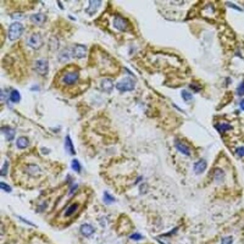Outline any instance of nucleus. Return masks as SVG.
<instances>
[{
	"label": "nucleus",
	"instance_id": "obj_1",
	"mask_svg": "<svg viewBox=\"0 0 244 244\" xmlns=\"http://www.w3.org/2000/svg\"><path fill=\"white\" fill-rule=\"evenodd\" d=\"M24 31V27L19 22H14L9 26L8 39L10 41H16L21 37Z\"/></svg>",
	"mask_w": 244,
	"mask_h": 244
},
{
	"label": "nucleus",
	"instance_id": "obj_2",
	"mask_svg": "<svg viewBox=\"0 0 244 244\" xmlns=\"http://www.w3.org/2000/svg\"><path fill=\"white\" fill-rule=\"evenodd\" d=\"M116 87L120 92L132 91L135 87V81L131 77H125L119 83H116Z\"/></svg>",
	"mask_w": 244,
	"mask_h": 244
},
{
	"label": "nucleus",
	"instance_id": "obj_3",
	"mask_svg": "<svg viewBox=\"0 0 244 244\" xmlns=\"http://www.w3.org/2000/svg\"><path fill=\"white\" fill-rule=\"evenodd\" d=\"M28 45L34 50H39L42 47L44 41L41 35L39 33H33L29 38Z\"/></svg>",
	"mask_w": 244,
	"mask_h": 244
},
{
	"label": "nucleus",
	"instance_id": "obj_4",
	"mask_svg": "<svg viewBox=\"0 0 244 244\" xmlns=\"http://www.w3.org/2000/svg\"><path fill=\"white\" fill-rule=\"evenodd\" d=\"M36 72L41 76H46L49 72V63L46 59H41L36 61L35 63Z\"/></svg>",
	"mask_w": 244,
	"mask_h": 244
},
{
	"label": "nucleus",
	"instance_id": "obj_5",
	"mask_svg": "<svg viewBox=\"0 0 244 244\" xmlns=\"http://www.w3.org/2000/svg\"><path fill=\"white\" fill-rule=\"evenodd\" d=\"M113 25H114V28H116V30L120 31H122V32L128 31L129 29V21L125 18L121 17V16H116L115 18L114 19Z\"/></svg>",
	"mask_w": 244,
	"mask_h": 244
},
{
	"label": "nucleus",
	"instance_id": "obj_6",
	"mask_svg": "<svg viewBox=\"0 0 244 244\" xmlns=\"http://www.w3.org/2000/svg\"><path fill=\"white\" fill-rule=\"evenodd\" d=\"M79 72H68L63 76V82L65 84L67 85H73L76 83L79 79Z\"/></svg>",
	"mask_w": 244,
	"mask_h": 244
},
{
	"label": "nucleus",
	"instance_id": "obj_7",
	"mask_svg": "<svg viewBox=\"0 0 244 244\" xmlns=\"http://www.w3.org/2000/svg\"><path fill=\"white\" fill-rule=\"evenodd\" d=\"M87 47L84 45H77L72 48L73 58H77V59L84 58L87 56Z\"/></svg>",
	"mask_w": 244,
	"mask_h": 244
},
{
	"label": "nucleus",
	"instance_id": "obj_8",
	"mask_svg": "<svg viewBox=\"0 0 244 244\" xmlns=\"http://www.w3.org/2000/svg\"><path fill=\"white\" fill-rule=\"evenodd\" d=\"M73 58L72 48H65L59 53L58 59L60 63H66Z\"/></svg>",
	"mask_w": 244,
	"mask_h": 244
},
{
	"label": "nucleus",
	"instance_id": "obj_9",
	"mask_svg": "<svg viewBox=\"0 0 244 244\" xmlns=\"http://www.w3.org/2000/svg\"><path fill=\"white\" fill-rule=\"evenodd\" d=\"M90 5L88 8H87L86 12L89 15L92 16L93 14L96 13V12L98 11V9L100 6H101V1H98V0H94V1H90Z\"/></svg>",
	"mask_w": 244,
	"mask_h": 244
},
{
	"label": "nucleus",
	"instance_id": "obj_10",
	"mask_svg": "<svg viewBox=\"0 0 244 244\" xmlns=\"http://www.w3.org/2000/svg\"><path fill=\"white\" fill-rule=\"evenodd\" d=\"M80 208V204L77 203V202H75V203H73L71 204L68 208L66 209L64 213V217L65 218H70L72 217L73 215H74L77 212L78 210Z\"/></svg>",
	"mask_w": 244,
	"mask_h": 244
},
{
	"label": "nucleus",
	"instance_id": "obj_11",
	"mask_svg": "<svg viewBox=\"0 0 244 244\" xmlns=\"http://www.w3.org/2000/svg\"><path fill=\"white\" fill-rule=\"evenodd\" d=\"M47 17L45 14L42 13H37L32 14L30 17V21L32 23L36 25H42L45 23Z\"/></svg>",
	"mask_w": 244,
	"mask_h": 244
},
{
	"label": "nucleus",
	"instance_id": "obj_12",
	"mask_svg": "<svg viewBox=\"0 0 244 244\" xmlns=\"http://www.w3.org/2000/svg\"><path fill=\"white\" fill-rule=\"evenodd\" d=\"M207 166V162L204 159H201L194 165V171L195 172V174H201L203 172H204Z\"/></svg>",
	"mask_w": 244,
	"mask_h": 244
},
{
	"label": "nucleus",
	"instance_id": "obj_13",
	"mask_svg": "<svg viewBox=\"0 0 244 244\" xmlns=\"http://www.w3.org/2000/svg\"><path fill=\"white\" fill-rule=\"evenodd\" d=\"M2 132L4 134L5 138H6L7 141H12V140L14 138V136H15V131L13 129H12L11 127L9 126H5V127H2L1 128Z\"/></svg>",
	"mask_w": 244,
	"mask_h": 244
},
{
	"label": "nucleus",
	"instance_id": "obj_14",
	"mask_svg": "<svg viewBox=\"0 0 244 244\" xmlns=\"http://www.w3.org/2000/svg\"><path fill=\"white\" fill-rule=\"evenodd\" d=\"M65 150H66V152H68L69 155H72V156H74V155L76 154V152H75V150H74V145H73L72 141V139H71L70 136L69 135H67L66 137H65Z\"/></svg>",
	"mask_w": 244,
	"mask_h": 244
},
{
	"label": "nucleus",
	"instance_id": "obj_15",
	"mask_svg": "<svg viewBox=\"0 0 244 244\" xmlns=\"http://www.w3.org/2000/svg\"><path fill=\"white\" fill-rule=\"evenodd\" d=\"M101 87L103 91L110 93L113 90V88H114V84H113L112 80L109 79V78L104 79L101 83Z\"/></svg>",
	"mask_w": 244,
	"mask_h": 244
},
{
	"label": "nucleus",
	"instance_id": "obj_16",
	"mask_svg": "<svg viewBox=\"0 0 244 244\" xmlns=\"http://www.w3.org/2000/svg\"><path fill=\"white\" fill-rule=\"evenodd\" d=\"M94 228L92 225H89V224H83L81 225V232L83 236L89 237L92 235L94 233Z\"/></svg>",
	"mask_w": 244,
	"mask_h": 244
},
{
	"label": "nucleus",
	"instance_id": "obj_17",
	"mask_svg": "<svg viewBox=\"0 0 244 244\" xmlns=\"http://www.w3.org/2000/svg\"><path fill=\"white\" fill-rule=\"evenodd\" d=\"M175 146L176 148L177 149V150L180 151L181 153L185 155V156H190V150H189V148L187 146L183 144V143H181V142L180 141L176 142Z\"/></svg>",
	"mask_w": 244,
	"mask_h": 244
},
{
	"label": "nucleus",
	"instance_id": "obj_18",
	"mask_svg": "<svg viewBox=\"0 0 244 244\" xmlns=\"http://www.w3.org/2000/svg\"><path fill=\"white\" fill-rule=\"evenodd\" d=\"M30 141L26 137H20L17 140V147L19 149H25L28 147Z\"/></svg>",
	"mask_w": 244,
	"mask_h": 244
},
{
	"label": "nucleus",
	"instance_id": "obj_19",
	"mask_svg": "<svg viewBox=\"0 0 244 244\" xmlns=\"http://www.w3.org/2000/svg\"><path fill=\"white\" fill-rule=\"evenodd\" d=\"M21 94L17 90H14L10 93V100L14 103H18L21 101Z\"/></svg>",
	"mask_w": 244,
	"mask_h": 244
},
{
	"label": "nucleus",
	"instance_id": "obj_20",
	"mask_svg": "<svg viewBox=\"0 0 244 244\" xmlns=\"http://www.w3.org/2000/svg\"><path fill=\"white\" fill-rule=\"evenodd\" d=\"M216 128L218 130V132H219L220 133H224L226 131H228L232 129V126L231 125L228 124V123H221V124L216 125Z\"/></svg>",
	"mask_w": 244,
	"mask_h": 244
},
{
	"label": "nucleus",
	"instance_id": "obj_21",
	"mask_svg": "<svg viewBox=\"0 0 244 244\" xmlns=\"http://www.w3.org/2000/svg\"><path fill=\"white\" fill-rule=\"evenodd\" d=\"M214 177H215V180H216V181H218V182L222 181V180H223L224 177H225V173H224L223 171L220 168L215 169Z\"/></svg>",
	"mask_w": 244,
	"mask_h": 244
},
{
	"label": "nucleus",
	"instance_id": "obj_22",
	"mask_svg": "<svg viewBox=\"0 0 244 244\" xmlns=\"http://www.w3.org/2000/svg\"><path fill=\"white\" fill-rule=\"evenodd\" d=\"M72 168L74 171L79 173L81 170V164H80L79 161L77 159H73L72 162Z\"/></svg>",
	"mask_w": 244,
	"mask_h": 244
},
{
	"label": "nucleus",
	"instance_id": "obj_23",
	"mask_svg": "<svg viewBox=\"0 0 244 244\" xmlns=\"http://www.w3.org/2000/svg\"><path fill=\"white\" fill-rule=\"evenodd\" d=\"M104 201H105L106 204H110L115 201V198L110 195L108 192H105V194H104Z\"/></svg>",
	"mask_w": 244,
	"mask_h": 244
},
{
	"label": "nucleus",
	"instance_id": "obj_24",
	"mask_svg": "<svg viewBox=\"0 0 244 244\" xmlns=\"http://www.w3.org/2000/svg\"><path fill=\"white\" fill-rule=\"evenodd\" d=\"M181 96H182V98H183V99L186 101H191V100L193 99V96H192V93H190V92H189L188 91H186V90L182 91Z\"/></svg>",
	"mask_w": 244,
	"mask_h": 244
},
{
	"label": "nucleus",
	"instance_id": "obj_25",
	"mask_svg": "<svg viewBox=\"0 0 244 244\" xmlns=\"http://www.w3.org/2000/svg\"><path fill=\"white\" fill-rule=\"evenodd\" d=\"M0 187H1V189H2V190H4L5 192H10L11 191H12V188H11L10 185L7 184V183H3V182H2V183H0Z\"/></svg>",
	"mask_w": 244,
	"mask_h": 244
},
{
	"label": "nucleus",
	"instance_id": "obj_26",
	"mask_svg": "<svg viewBox=\"0 0 244 244\" xmlns=\"http://www.w3.org/2000/svg\"><path fill=\"white\" fill-rule=\"evenodd\" d=\"M8 162L7 161H5L4 165H3L2 168L1 169V175L2 176L6 175L7 172H8Z\"/></svg>",
	"mask_w": 244,
	"mask_h": 244
},
{
	"label": "nucleus",
	"instance_id": "obj_27",
	"mask_svg": "<svg viewBox=\"0 0 244 244\" xmlns=\"http://www.w3.org/2000/svg\"><path fill=\"white\" fill-rule=\"evenodd\" d=\"M232 243H233L232 237L228 236L223 238L221 244H232Z\"/></svg>",
	"mask_w": 244,
	"mask_h": 244
},
{
	"label": "nucleus",
	"instance_id": "obj_28",
	"mask_svg": "<svg viewBox=\"0 0 244 244\" xmlns=\"http://www.w3.org/2000/svg\"><path fill=\"white\" fill-rule=\"evenodd\" d=\"M237 94L239 96H243L244 95V81L242 82L240 86L237 88Z\"/></svg>",
	"mask_w": 244,
	"mask_h": 244
},
{
	"label": "nucleus",
	"instance_id": "obj_29",
	"mask_svg": "<svg viewBox=\"0 0 244 244\" xmlns=\"http://www.w3.org/2000/svg\"><path fill=\"white\" fill-rule=\"evenodd\" d=\"M236 153L239 156H241V157H243L244 156V147H239L236 150Z\"/></svg>",
	"mask_w": 244,
	"mask_h": 244
},
{
	"label": "nucleus",
	"instance_id": "obj_30",
	"mask_svg": "<svg viewBox=\"0 0 244 244\" xmlns=\"http://www.w3.org/2000/svg\"><path fill=\"white\" fill-rule=\"evenodd\" d=\"M130 238L134 240H140L142 239V236L140 234H133L130 236Z\"/></svg>",
	"mask_w": 244,
	"mask_h": 244
},
{
	"label": "nucleus",
	"instance_id": "obj_31",
	"mask_svg": "<svg viewBox=\"0 0 244 244\" xmlns=\"http://www.w3.org/2000/svg\"><path fill=\"white\" fill-rule=\"evenodd\" d=\"M227 5H228V6L231 7V8H234V9H237V11H242V10H241V8H239V7H238V6H237V5H234V4H233V3L228 2V3H227Z\"/></svg>",
	"mask_w": 244,
	"mask_h": 244
},
{
	"label": "nucleus",
	"instance_id": "obj_32",
	"mask_svg": "<svg viewBox=\"0 0 244 244\" xmlns=\"http://www.w3.org/2000/svg\"><path fill=\"white\" fill-rule=\"evenodd\" d=\"M240 107H241L242 110H244V99L240 101Z\"/></svg>",
	"mask_w": 244,
	"mask_h": 244
}]
</instances>
